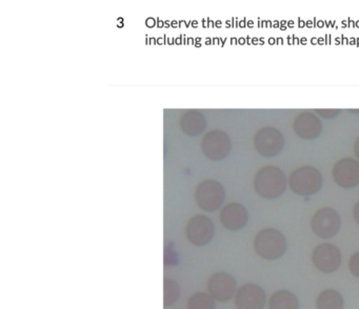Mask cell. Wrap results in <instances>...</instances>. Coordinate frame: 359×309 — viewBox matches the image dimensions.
<instances>
[{
  "instance_id": "obj_1",
  "label": "cell",
  "mask_w": 359,
  "mask_h": 309,
  "mask_svg": "<svg viewBox=\"0 0 359 309\" xmlns=\"http://www.w3.org/2000/svg\"><path fill=\"white\" fill-rule=\"evenodd\" d=\"M287 179L278 166H264L254 177V189L264 199L280 198L287 189Z\"/></svg>"
},
{
  "instance_id": "obj_2",
  "label": "cell",
  "mask_w": 359,
  "mask_h": 309,
  "mask_svg": "<svg viewBox=\"0 0 359 309\" xmlns=\"http://www.w3.org/2000/svg\"><path fill=\"white\" fill-rule=\"evenodd\" d=\"M254 249L264 260H279L287 252V238L278 229H262L254 239Z\"/></svg>"
},
{
  "instance_id": "obj_3",
  "label": "cell",
  "mask_w": 359,
  "mask_h": 309,
  "mask_svg": "<svg viewBox=\"0 0 359 309\" xmlns=\"http://www.w3.org/2000/svg\"><path fill=\"white\" fill-rule=\"evenodd\" d=\"M287 183L291 191L296 195L310 197L320 191L323 178L316 167L304 165L296 168L291 172Z\"/></svg>"
},
{
  "instance_id": "obj_4",
  "label": "cell",
  "mask_w": 359,
  "mask_h": 309,
  "mask_svg": "<svg viewBox=\"0 0 359 309\" xmlns=\"http://www.w3.org/2000/svg\"><path fill=\"white\" fill-rule=\"evenodd\" d=\"M311 227L313 233L320 239H331L335 237L341 228V217L334 208H320L313 214Z\"/></svg>"
},
{
  "instance_id": "obj_5",
  "label": "cell",
  "mask_w": 359,
  "mask_h": 309,
  "mask_svg": "<svg viewBox=\"0 0 359 309\" xmlns=\"http://www.w3.org/2000/svg\"><path fill=\"white\" fill-rule=\"evenodd\" d=\"M226 199V191L219 182L205 180L195 191L197 205L208 212H216L222 207Z\"/></svg>"
},
{
  "instance_id": "obj_6",
  "label": "cell",
  "mask_w": 359,
  "mask_h": 309,
  "mask_svg": "<svg viewBox=\"0 0 359 309\" xmlns=\"http://www.w3.org/2000/svg\"><path fill=\"white\" fill-rule=\"evenodd\" d=\"M254 146L262 157L273 158L278 156L285 147V138L278 128L264 126L256 132Z\"/></svg>"
},
{
  "instance_id": "obj_7",
  "label": "cell",
  "mask_w": 359,
  "mask_h": 309,
  "mask_svg": "<svg viewBox=\"0 0 359 309\" xmlns=\"http://www.w3.org/2000/svg\"><path fill=\"white\" fill-rule=\"evenodd\" d=\"M207 289L216 302L226 303L236 296L237 281L231 273L218 271L208 280Z\"/></svg>"
},
{
  "instance_id": "obj_8",
  "label": "cell",
  "mask_w": 359,
  "mask_h": 309,
  "mask_svg": "<svg viewBox=\"0 0 359 309\" xmlns=\"http://www.w3.org/2000/svg\"><path fill=\"white\" fill-rule=\"evenodd\" d=\"M215 235V226L209 217L197 214L192 217L187 223L186 237L192 245H208Z\"/></svg>"
},
{
  "instance_id": "obj_9",
  "label": "cell",
  "mask_w": 359,
  "mask_h": 309,
  "mask_svg": "<svg viewBox=\"0 0 359 309\" xmlns=\"http://www.w3.org/2000/svg\"><path fill=\"white\" fill-rule=\"evenodd\" d=\"M312 262L315 268L318 269L321 273H335L341 265V252L334 244H319L313 250Z\"/></svg>"
},
{
  "instance_id": "obj_10",
  "label": "cell",
  "mask_w": 359,
  "mask_h": 309,
  "mask_svg": "<svg viewBox=\"0 0 359 309\" xmlns=\"http://www.w3.org/2000/svg\"><path fill=\"white\" fill-rule=\"evenodd\" d=\"M201 149L208 158L213 161H220L228 157L232 144L226 132L216 130L205 135L201 143Z\"/></svg>"
},
{
  "instance_id": "obj_11",
  "label": "cell",
  "mask_w": 359,
  "mask_h": 309,
  "mask_svg": "<svg viewBox=\"0 0 359 309\" xmlns=\"http://www.w3.org/2000/svg\"><path fill=\"white\" fill-rule=\"evenodd\" d=\"M334 182L342 188L351 189L359 185V161L352 158L338 160L332 170Z\"/></svg>"
},
{
  "instance_id": "obj_12",
  "label": "cell",
  "mask_w": 359,
  "mask_h": 309,
  "mask_svg": "<svg viewBox=\"0 0 359 309\" xmlns=\"http://www.w3.org/2000/svg\"><path fill=\"white\" fill-rule=\"evenodd\" d=\"M234 302L237 309H264L266 304V291L257 284H245L237 290Z\"/></svg>"
},
{
  "instance_id": "obj_13",
  "label": "cell",
  "mask_w": 359,
  "mask_h": 309,
  "mask_svg": "<svg viewBox=\"0 0 359 309\" xmlns=\"http://www.w3.org/2000/svg\"><path fill=\"white\" fill-rule=\"evenodd\" d=\"M293 130L304 140H315L323 132V123L313 111H302L294 120Z\"/></svg>"
},
{
  "instance_id": "obj_14",
  "label": "cell",
  "mask_w": 359,
  "mask_h": 309,
  "mask_svg": "<svg viewBox=\"0 0 359 309\" xmlns=\"http://www.w3.org/2000/svg\"><path fill=\"white\" fill-rule=\"evenodd\" d=\"M219 219L224 228L231 231H238L247 226L249 212L243 204L232 202L222 208Z\"/></svg>"
},
{
  "instance_id": "obj_15",
  "label": "cell",
  "mask_w": 359,
  "mask_h": 309,
  "mask_svg": "<svg viewBox=\"0 0 359 309\" xmlns=\"http://www.w3.org/2000/svg\"><path fill=\"white\" fill-rule=\"evenodd\" d=\"M269 309H299V301L294 292L278 290L271 296Z\"/></svg>"
},
{
  "instance_id": "obj_16",
  "label": "cell",
  "mask_w": 359,
  "mask_h": 309,
  "mask_svg": "<svg viewBox=\"0 0 359 309\" xmlns=\"http://www.w3.org/2000/svg\"><path fill=\"white\" fill-rule=\"evenodd\" d=\"M342 294L335 289H325L316 298L317 309H344Z\"/></svg>"
},
{
  "instance_id": "obj_17",
  "label": "cell",
  "mask_w": 359,
  "mask_h": 309,
  "mask_svg": "<svg viewBox=\"0 0 359 309\" xmlns=\"http://www.w3.org/2000/svg\"><path fill=\"white\" fill-rule=\"evenodd\" d=\"M187 308L216 309V301L210 296L209 292H195L189 298Z\"/></svg>"
},
{
  "instance_id": "obj_18",
  "label": "cell",
  "mask_w": 359,
  "mask_h": 309,
  "mask_svg": "<svg viewBox=\"0 0 359 309\" xmlns=\"http://www.w3.org/2000/svg\"><path fill=\"white\" fill-rule=\"evenodd\" d=\"M205 119L203 116L196 111H190L188 115L184 116L182 128L189 135H199L205 128Z\"/></svg>"
},
{
  "instance_id": "obj_19",
  "label": "cell",
  "mask_w": 359,
  "mask_h": 309,
  "mask_svg": "<svg viewBox=\"0 0 359 309\" xmlns=\"http://www.w3.org/2000/svg\"><path fill=\"white\" fill-rule=\"evenodd\" d=\"M163 304L170 307L175 304L180 298V286L175 280L165 279L163 282Z\"/></svg>"
},
{
  "instance_id": "obj_20",
  "label": "cell",
  "mask_w": 359,
  "mask_h": 309,
  "mask_svg": "<svg viewBox=\"0 0 359 309\" xmlns=\"http://www.w3.org/2000/svg\"><path fill=\"white\" fill-rule=\"evenodd\" d=\"M348 269L354 277H359V252H355L348 261Z\"/></svg>"
},
{
  "instance_id": "obj_21",
  "label": "cell",
  "mask_w": 359,
  "mask_h": 309,
  "mask_svg": "<svg viewBox=\"0 0 359 309\" xmlns=\"http://www.w3.org/2000/svg\"><path fill=\"white\" fill-rule=\"evenodd\" d=\"M165 264L167 266H175L178 264V254L173 248L169 247V249L165 250Z\"/></svg>"
},
{
  "instance_id": "obj_22",
  "label": "cell",
  "mask_w": 359,
  "mask_h": 309,
  "mask_svg": "<svg viewBox=\"0 0 359 309\" xmlns=\"http://www.w3.org/2000/svg\"><path fill=\"white\" fill-rule=\"evenodd\" d=\"M315 113L319 115V117L325 118V119H334L341 114V109H316Z\"/></svg>"
},
{
  "instance_id": "obj_23",
  "label": "cell",
  "mask_w": 359,
  "mask_h": 309,
  "mask_svg": "<svg viewBox=\"0 0 359 309\" xmlns=\"http://www.w3.org/2000/svg\"><path fill=\"white\" fill-rule=\"evenodd\" d=\"M353 216H354L355 222L359 225V201L355 204L354 210H353Z\"/></svg>"
},
{
  "instance_id": "obj_24",
  "label": "cell",
  "mask_w": 359,
  "mask_h": 309,
  "mask_svg": "<svg viewBox=\"0 0 359 309\" xmlns=\"http://www.w3.org/2000/svg\"><path fill=\"white\" fill-rule=\"evenodd\" d=\"M354 153L359 161V137L356 139V141H355L354 143Z\"/></svg>"
},
{
  "instance_id": "obj_25",
  "label": "cell",
  "mask_w": 359,
  "mask_h": 309,
  "mask_svg": "<svg viewBox=\"0 0 359 309\" xmlns=\"http://www.w3.org/2000/svg\"><path fill=\"white\" fill-rule=\"evenodd\" d=\"M352 111V113H358L359 114V111Z\"/></svg>"
}]
</instances>
